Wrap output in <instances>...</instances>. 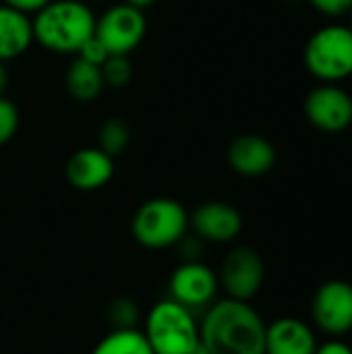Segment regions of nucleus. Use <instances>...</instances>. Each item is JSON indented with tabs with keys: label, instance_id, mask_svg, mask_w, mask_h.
I'll return each mask as SVG.
<instances>
[{
	"label": "nucleus",
	"instance_id": "obj_9",
	"mask_svg": "<svg viewBox=\"0 0 352 354\" xmlns=\"http://www.w3.org/2000/svg\"><path fill=\"white\" fill-rule=\"evenodd\" d=\"M218 276L210 266L199 259L185 261L170 276V299L191 311L207 309L218 295Z\"/></svg>",
	"mask_w": 352,
	"mask_h": 354
},
{
	"label": "nucleus",
	"instance_id": "obj_31",
	"mask_svg": "<svg viewBox=\"0 0 352 354\" xmlns=\"http://www.w3.org/2000/svg\"><path fill=\"white\" fill-rule=\"evenodd\" d=\"M95 2H98V0H95Z\"/></svg>",
	"mask_w": 352,
	"mask_h": 354
},
{
	"label": "nucleus",
	"instance_id": "obj_18",
	"mask_svg": "<svg viewBox=\"0 0 352 354\" xmlns=\"http://www.w3.org/2000/svg\"><path fill=\"white\" fill-rule=\"evenodd\" d=\"M131 143V129L120 116H112L102 122L98 131V147L108 156H120Z\"/></svg>",
	"mask_w": 352,
	"mask_h": 354
},
{
	"label": "nucleus",
	"instance_id": "obj_15",
	"mask_svg": "<svg viewBox=\"0 0 352 354\" xmlns=\"http://www.w3.org/2000/svg\"><path fill=\"white\" fill-rule=\"evenodd\" d=\"M33 41V25L29 15L0 4V60L8 62L27 52Z\"/></svg>",
	"mask_w": 352,
	"mask_h": 354
},
{
	"label": "nucleus",
	"instance_id": "obj_21",
	"mask_svg": "<svg viewBox=\"0 0 352 354\" xmlns=\"http://www.w3.org/2000/svg\"><path fill=\"white\" fill-rule=\"evenodd\" d=\"M19 129V110L17 106L0 95V147L6 145Z\"/></svg>",
	"mask_w": 352,
	"mask_h": 354
},
{
	"label": "nucleus",
	"instance_id": "obj_11",
	"mask_svg": "<svg viewBox=\"0 0 352 354\" xmlns=\"http://www.w3.org/2000/svg\"><path fill=\"white\" fill-rule=\"evenodd\" d=\"M189 228H193L195 236L201 241L224 245L241 234L243 216L230 203L207 201L189 216Z\"/></svg>",
	"mask_w": 352,
	"mask_h": 354
},
{
	"label": "nucleus",
	"instance_id": "obj_5",
	"mask_svg": "<svg viewBox=\"0 0 352 354\" xmlns=\"http://www.w3.org/2000/svg\"><path fill=\"white\" fill-rule=\"evenodd\" d=\"M307 71L324 81L336 83L352 75V29L349 25H326L305 46Z\"/></svg>",
	"mask_w": 352,
	"mask_h": 354
},
{
	"label": "nucleus",
	"instance_id": "obj_19",
	"mask_svg": "<svg viewBox=\"0 0 352 354\" xmlns=\"http://www.w3.org/2000/svg\"><path fill=\"white\" fill-rule=\"evenodd\" d=\"M100 68H102L104 83L114 89L127 87L129 81L133 79V66H131L129 56H124V54H110Z\"/></svg>",
	"mask_w": 352,
	"mask_h": 354
},
{
	"label": "nucleus",
	"instance_id": "obj_27",
	"mask_svg": "<svg viewBox=\"0 0 352 354\" xmlns=\"http://www.w3.org/2000/svg\"><path fill=\"white\" fill-rule=\"evenodd\" d=\"M127 4H131V6H135V8H139V10H143V8H147V6H151L156 0H124Z\"/></svg>",
	"mask_w": 352,
	"mask_h": 354
},
{
	"label": "nucleus",
	"instance_id": "obj_14",
	"mask_svg": "<svg viewBox=\"0 0 352 354\" xmlns=\"http://www.w3.org/2000/svg\"><path fill=\"white\" fill-rule=\"evenodd\" d=\"M317 338L299 317H280L266 328V354H315Z\"/></svg>",
	"mask_w": 352,
	"mask_h": 354
},
{
	"label": "nucleus",
	"instance_id": "obj_13",
	"mask_svg": "<svg viewBox=\"0 0 352 354\" xmlns=\"http://www.w3.org/2000/svg\"><path fill=\"white\" fill-rule=\"evenodd\" d=\"M276 147L259 135H241L228 147V164L241 176H263L276 166Z\"/></svg>",
	"mask_w": 352,
	"mask_h": 354
},
{
	"label": "nucleus",
	"instance_id": "obj_26",
	"mask_svg": "<svg viewBox=\"0 0 352 354\" xmlns=\"http://www.w3.org/2000/svg\"><path fill=\"white\" fill-rule=\"evenodd\" d=\"M8 79H10V77H8V68H6V64L0 60V95H2L4 89L8 87Z\"/></svg>",
	"mask_w": 352,
	"mask_h": 354
},
{
	"label": "nucleus",
	"instance_id": "obj_28",
	"mask_svg": "<svg viewBox=\"0 0 352 354\" xmlns=\"http://www.w3.org/2000/svg\"><path fill=\"white\" fill-rule=\"evenodd\" d=\"M189 354H207V353H205V348H203V346H199V348H195L193 353H189Z\"/></svg>",
	"mask_w": 352,
	"mask_h": 354
},
{
	"label": "nucleus",
	"instance_id": "obj_23",
	"mask_svg": "<svg viewBox=\"0 0 352 354\" xmlns=\"http://www.w3.org/2000/svg\"><path fill=\"white\" fill-rule=\"evenodd\" d=\"M319 12L328 15V17H340L351 12L352 0H309Z\"/></svg>",
	"mask_w": 352,
	"mask_h": 354
},
{
	"label": "nucleus",
	"instance_id": "obj_29",
	"mask_svg": "<svg viewBox=\"0 0 352 354\" xmlns=\"http://www.w3.org/2000/svg\"><path fill=\"white\" fill-rule=\"evenodd\" d=\"M351 29H352V8H351Z\"/></svg>",
	"mask_w": 352,
	"mask_h": 354
},
{
	"label": "nucleus",
	"instance_id": "obj_1",
	"mask_svg": "<svg viewBox=\"0 0 352 354\" xmlns=\"http://www.w3.org/2000/svg\"><path fill=\"white\" fill-rule=\"evenodd\" d=\"M266 328L251 303L226 297L205 309L199 338L207 354H266Z\"/></svg>",
	"mask_w": 352,
	"mask_h": 354
},
{
	"label": "nucleus",
	"instance_id": "obj_25",
	"mask_svg": "<svg viewBox=\"0 0 352 354\" xmlns=\"http://www.w3.org/2000/svg\"><path fill=\"white\" fill-rule=\"evenodd\" d=\"M315 354H352V348L342 340H328L326 344H317Z\"/></svg>",
	"mask_w": 352,
	"mask_h": 354
},
{
	"label": "nucleus",
	"instance_id": "obj_24",
	"mask_svg": "<svg viewBox=\"0 0 352 354\" xmlns=\"http://www.w3.org/2000/svg\"><path fill=\"white\" fill-rule=\"evenodd\" d=\"M48 2H52V0H2V4L12 6V8L25 12V15H31V12L35 15V12L41 10Z\"/></svg>",
	"mask_w": 352,
	"mask_h": 354
},
{
	"label": "nucleus",
	"instance_id": "obj_2",
	"mask_svg": "<svg viewBox=\"0 0 352 354\" xmlns=\"http://www.w3.org/2000/svg\"><path fill=\"white\" fill-rule=\"evenodd\" d=\"M33 39L56 54H77L95 33V17L81 0H52L31 19Z\"/></svg>",
	"mask_w": 352,
	"mask_h": 354
},
{
	"label": "nucleus",
	"instance_id": "obj_12",
	"mask_svg": "<svg viewBox=\"0 0 352 354\" xmlns=\"http://www.w3.org/2000/svg\"><path fill=\"white\" fill-rule=\"evenodd\" d=\"M64 176L68 185L79 191H98L112 180L114 158L100 147L79 149L66 160Z\"/></svg>",
	"mask_w": 352,
	"mask_h": 354
},
{
	"label": "nucleus",
	"instance_id": "obj_10",
	"mask_svg": "<svg viewBox=\"0 0 352 354\" xmlns=\"http://www.w3.org/2000/svg\"><path fill=\"white\" fill-rule=\"evenodd\" d=\"M307 120L324 133H340L352 124V97L334 83L315 87L305 100Z\"/></svg>",
	"mask_w": 352,
	"mask_h": 354
},
{
	"label": "nucleus",
	"instance_id": "obj_8",
	"mask_svg": "<svg viewBox=\"0 0 352 354\" xmlns=\"http://www.w3.org/2000/svg\"><path fill=\"white\" fill-rule=\"evenodd\" d=\"M313 324L332 338L352 332V284L346 280L324 282L311 303Z\"/></svg>",
	"mask_w": 352,
	"mask_h": 354
},
{
	"label": "nucleus",
	"instance_id": "obj_16",
	"mask_svg": "<svg viewBox=\"0 0 352 354\" xmlns=\"http://www.w3.org/2000/svg\"><path fill=\"white\" fill-rule=\"evenodd\" d=\"M64 85H66V91L71 93V97L77 102H83V104L98 100L106 87L104 77H102V68L81 60L79 56L66 68Z\"/></svg>",
	"mask_w": 352,
	"mask_h": 354
},
{
	"label": "nucleus",
	"instance_id": "obj_20",
	"mask_svg": "<svg viewBox=\"0 0 352 354\" xmlns=\"http://www.w3.org/2000/svg\"><path fill=\"white\" fill-rule=\"evenodd\" d=\"M137 319H139V309H137V303H133L131 299L120 297L108 305V322L112 324L114 330L135 328Z\"/></svg>",
	"mask_w": 352,
	"mask_h": 354
},
{
	"label": "nucleus",
	"instance_id": "obj_7",
	"mask_svg": "<svg viewBox=\"0 0 352 354\" xmlns=\"http://www.w3.org/2000/svg\"><path fill=\"white\" fill-rule=\"evenodd\" d=\"M266 280V266L261 255L251 247L232 249L220 270L218 284L228 299L249 303L255 299Z\"/></svg>",
	"mask_w": 352,
	"mask_h": 354
},
{
	"label": "nucleus",
	"instance_id": "obj_30",
	"mask_svg": "<svg viewBox=\"0 0 352 354\" xmlns=\"http://www.w3.org/2000/svg\"><path fill=\"white\" fill-rule=\"evenodd\" d=\"M290 2H297V0H290Z\"/></svg>",
	"mask_w": 352,
	"mask_h": 354
},
{
	"label": "nucleus",
	"instance_id": "obj_22",
	"mask_svg": "<svg viewBox=\"0 0 352 354\" xmlns=\"http://www.w3.org/2000/svg\"><path fill=\"white\" fill-rule=\"evenodd\" d=\"M77 56L81 58V60H85V62H89V64H95V66H102L104 64V60L110 56V52L106 50V46L95 37V33L79 48V52H77Z\"/></svg>",
	"mask_w": 352,
	"mask_h": 354
},
{
	"label": "nucleus",
	"instance_id": "obj_3",
	"mask_svg": "<svg viewBox=\"0 0 352 354\" xmlns=\"http://www.w3.org/2000/svg\"><path fill=\"white\" fill-rule=\"evenodd\" d=\"M141 332L154 354H189L201 346L193 311L172 299H164L149 309Z\"/></svg>",
	"mask_w": 352,
	"mask_h": 354
},
{
	"label": "nucleus",
	"instance_id": "obj_4",
	"mask_svg": "<svg viewBox=\"0 0 352 354\" xmlns=\"http://www.w3.org/2000/svg\"><path fill=\"white\" fill-rule=\"evenodd\" d=\"M189 230L187 209L168 197H156L145 201L133 216V239L145 249H168L178 245Z\"/></svg>",
	"mask_w": 352,
	"mask_h": 354
},
{
	"label": "nucleus",
	"instance_id": "obj_6",
	"mask_svg": "<svg viewBox=\"0 0 352 354\" xmlns=\"http://www.w3.org/2000/svg\"><path fill=\"white\" fill-rule=\"evenodd\" d=\"M145 29L147 21L143 10L127 2L110 6L100 19H95V37L110 54L129 56L145 37Z\"/></svg>",
	"mask_w": 352,
	"mask_h": 354
},
{
	"label": "nucleus",
	"instance_id": "obj_17",
	"mask_svg": "<svg viewBox=\"0 0 352 354\" xmlns=\"http://www.w3.org/2000/svg\"><path fill=\"white\" fill-rule=\"evenodd\" d=\"M91 354H154V351L141 330L120 328L104 336Z\"/></svg>",
	"mask_w": 352,
	"mask_h": 354
}]
</instances>
